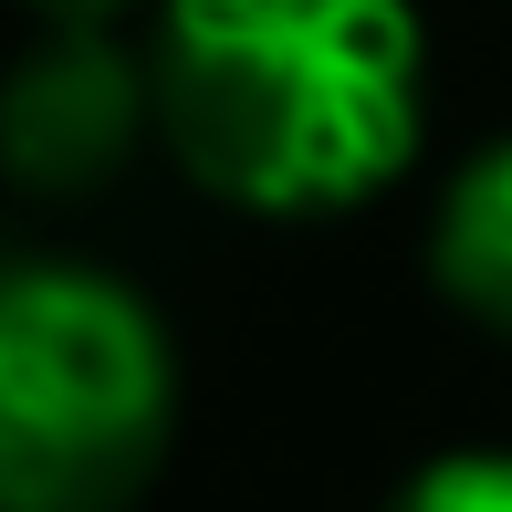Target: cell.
<instances>
[{
    "instance_id": "1",
    "label": "cell",
    "mask_w": 512,
    "mask_h": 512,
    "mask_svg": "<svg viewBox=\"0 0 512 512\" xmlns=\"http://www.w3.org/2000/svg\"><path fill=\"white\" fill-rule=\"evenodd\" d=\"M147 74L168 157L251 220L366 209L429 126L408 0H168Z\"/></svg>"
},
{
    "instance_id": "2",
    "label": "cell",
    "mask_w": 512,
    "mask_h": 512,
    "mask_svg": "<svg viewBox=\"0 0 512 512\" xmlns=\"http://www.w3.org/2000/svg\"><path fill=\"white\" fill-rule=\"evenodd\" d=\"M178 450V345L95 262L0 272V512H136Z\"/></svg>"
},
{
    "instance_id": "3",
    "label": "cell",
    "mask_w": 512,
    "mask_h": 512,
    "mask_svg": "<svg viewBox=\"0 0 512 512\" xmlns=\"http://www.w3.org/2000/svg\"><path fill=\"white\" fill-rule=\"evenodd\" d=\"M157 115V74L105 32V21H53V42L11 63L0 95V157L32 199H84L136 157Z\"/></svg>"
},
{
    "instance_id": "4",
    "label": "cell",
    "mask_w": 512,
    "mask_h": 512,
    "mask_svg": "<svg viewBox=\"0 0 512 512\" xmlns=\"http://www.w3.org/2000/svg\"><path fill=\"white\" fill-rule=\"evenodd\" d=\"M429 283L450 293L481 335L512 345V136L471 157V168L439 189V220H429Z\"/></svg>"
},
{
    "instance_id": "5",
    "label": "cell",
    "mask_w": 512,
    "mask_h": 512,
    "mask_svg": "<svg viewBox=\"0 0 512 512\" xmlns=\"http://www.w3.org/2000/svg\"><path fill=\"white\" fill-rule=\"evenodd\" d=\"M387 512H512V450H439V460H418Z\"/></svg>"
},
{
    "instance_id": "6",
    "label": "cell",
    "mask_w": 512,
    "mask_h": 512,
    "mask_svg": "<svg viewBox=\"0 0 512 512\" xmlns=\"http://www.w3.org/2000/svg\"><path fill=\"white\" fill-rule=\"evenodd\" d=\"M42 21H115V11H136V0H32Z\"/></svg>"
}]
</instances>
